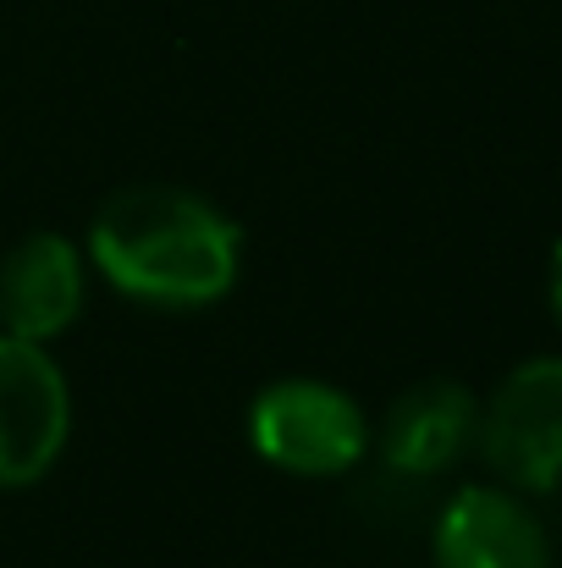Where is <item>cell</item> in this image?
Here are the masks:
<instances>
[{
  "label": "cell",
  "mask_w": 562,
  "mask_h": 568,
  "mask_svg": "<svg viewBox=\"0 0 562 568\" xmlns=\"http://www.w3.org/2000/svg\"><path fill=\"white\" fill-rule=\"evenodd\" d=\"M552 315H558V332H562V243L552 248Z\"/></svg>",
  "instance_id": "obj_8"
},
{
  "label": "cell",
  "mask_w": 562,
  "mask_h": 568,
  "mask_svg": "<svg viewBox=\"0 0 562 568\" xmlns=\"http://www.w3.org/2000/svg\"><path fill=\"white\" fill-rule=\"evenodd\" d=\"M248 442L265 464L287 469V475H348L365 453H370V419L365 408L315 376H287L270 381L254 408H248Z\"/></svg>",
  "instance_id": "obj_3"
},
{
  "label": "cell",
  "mask_w": 562,
  "mask_h": 568,
  "mask_svg": "<svg viewBox=\"0 0 562 568\" xmlns=\"http://www.w3.org/2000/svg\"><path fill=\"white\" fill-rule=\"evenodd\" d=\"M430 558L436 568H558L552 536L535 519L530 497L480 480L458 486L430 530Z\"/></svg>",
  "instance_id": "obj_5"
},
{
  "label": "cell",
  "mask_w": 562,
  "mask_h": 568,
  "mask_svg": "<svg viewBox=\"0 0 562 568\" xmlns=\"http://www.w3.org/2000/svg\"><path fill=\"white\" fill-rule=\"evenodd\" d=\"M72 436V386L44 343L0 332V491L55 469Z\"/></svg>",
  "instance_id": "obj_4"
},
{
  "label": "cell",
  "mask_w": 562,
  "mask_h": 568,
  "mask_svg": "<svg viewBox=\"0 0 562 568\" xmlns=\"http://www.w3.org/2000/svg\"><path fill=\"white\" fill-rule=\"evenodd\" d=\"M474 436H480V397L452 376L408 386L402 397H391V408L370 430L386 475L397 480H436L458 469L474 453Z\"/></svg>",
  "instance_id": "obj_6"
},
{
  "label": "cell",
  "mask_w": 562,
  "mask_h": 568,
  "mask_svg": "<svg viewBox=\"0 0 562 568\" xmlns=\"http://www.w3.org/2000/svg\"><path fill=\"white\" fill-rule=\"evenodd\" d=\"M89 304V260L61 232H33L0 260V332L55 343Z\"/></svg>",
  "instance_id": "obj_7"
},
{
  "label": "cell",
  "mask_w": 562,
  "mask_h": 568,
  "mask_svg": "<svg viewBox=\"0 0 562 568\" xmlns=\"http://www.w3.org/2000/svg\"><path fill=\"white\" fill-rule=\"evenodd\" d=\"M474 453L519 497L562 491V354H535L480 403Z\"/></svg>",
  "instance_id": "obj_2"
},
{
  "label": "cell",
  "mask_w": 562,
  "mask_h": 568,
  "mask_svg": "<svg viewBox=\"0 0 562 568\" xmlns=\"http://www.w3.org/2000/svg\"><path fill=\"white\" fill-rule=\"evenodd\" d=\"M89 265L133 304L210 310L243 276V232L204 193L144 183L94 210Z\"/></svg>",
  "instance_id": "obj_1"
}]
</instances>
